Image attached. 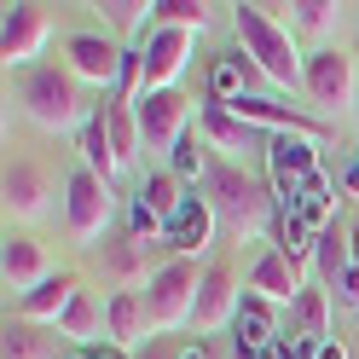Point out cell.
<instances>
[{
    "label": "cell",
    "instance_id": "obj_7",
    "mask_svg": "<svg viewBox=\"0 0 359 359\" xmlns=\"http://www.w3.org/2000/svg\"><path fill=\"white\" fill-rule=\"evenodd\" d=\"M266 168H273V203L290 209L307 180H319V151H313L307 133H284V140L266 145Z\"/></svg>",
    "mask_w": 359,
    "mask_h": 359
},
{
    "label": "cell",
    "instance_id": "obj_17",
    "mask_svg": "<svg viewBox=\"0 0 359 359\" xmlns=\"http://www.w3.org/2000/svg\"><path fill=\"white\" fill-rule=\"evenodd\" d=\"M250 290H255V296H266L273 307H296L307 284H302V266L290 261L284 250H266V255L250 266Z\"/></svg>",
    "mask_w": 359,
    "mask_h": 359
},
{
    "label": "cell",
    "instance_id": "obj_6",
    "mask_svg": "<svg viewBox=\"0 0 359 359\" xmlns=\"http://www.w3.org/2000/svg\"><path fill=\"white\" fill-rule=\"evenodd\" d=\"M47 41H53V18H47V6L18 0V6L0 12V58H6V70H24V76H29Z\"/></svg>",
    "mask_w": 359,
    "mask_h": 359
},
{
    "label": "cell",
    "instance_id": "obj_38",
    "mask_svg": "<svg viewBox=\"0 0 359 359\" xmlns=\"http://www.w3.org/2000/svg\"><path fill=\"white\" fill-rule=\"evenodd\" d=\"M348 255H353V266H359V226H348Z\"/></svg>",
    "mask_w": 359,
    "mask_h": 359
},
{
    "label": "cell",
    "instance_id": "obj_32",
    "mask_svg": "<svg viewBox=\"0 0 359 359\" xmlns=\"http://www.w3.org/2000/svg\"><path fill=\"white\" fill-rule=\"evenodd\" d=\"M0 353H6V359H41V353H47V336H41V325L18 319V325H6V348H0Z\"/></svg>",
    "mask_w": 359,
    "mask_h": 359
},
{
    "label": "cell",
    "instance_id": "obj_28",
    "mask_svg": "<svg viewBox=\"0 0 359 359\" xmlns=\"http://www.w3.org/2000/svg\"><path fill=\"white\" fill-rule=\"evenodd\" d=\"M296 313V325H302V336H313V342H330V290H302V302L290 307Z\"/></svg>",
    "mask_w": 359,
    "mask_h": 359
},
{
    "label": "cell",
    "instance_id": "obj_35",
    "mask_svg": "<svg viewBox=\"0 0 359 359\" xmlns=\"http://www.w3.org/2000/svg\"><path fill=\"white\" fill-rule=\"evenodd\" d=\"M168 174H180V180H197V174H209V156L197 151V140H191V133L174 145V156H168Z\"/></svg>",
    "mask_w": 359,
    "mask_h": 359
},
{
    "label": "cell",
    "instance_id": "obj_33",
    "mask_svg": "<svg viewBox=\"0 0 359 359\" xmlns=\"http://www.w3.org/2000/svg\"><path fill=\"white\" fill-rule=\"evenodd\" d=\"M104 18H110V29H122V35L156 29V24H151V6H140V0H116V6H104Z\"/></svg>",
    "mask_w": 359,
    "mask_h": 359
},
{
    "label": "cell",
    "instance_id": "obj_16",
    "mask_svg": "<svg viewBox=\"0 0 359 359\" xmlns=\"http://www.w3.org/2000/svg\"><path fill=\"white\" fill-rule=\"evenodd\" d=\"M215 226H220V215L209 209V197H186V209H180L174 220H168V232H163V243L174 255H203L209 243H215Z\"/></svg>",
    "mask_w": 359,
    "mask_h": 359
},
{
    "label": "cell",
    "instance_id": "obj_20",
    "mask_svg": "<svg viewBox=\"0 0 359 359\" xmlns=\"http://www.w3.org/2000/svg\"><path fill=\"white\" fill-rule=\"evenodd\" d=\"M232 330H238V348H278V336H284L278 330V307L266 296H255V290H243Z\"/></svg>",
    "mask_w": 359,
    "mask_h": 359
},
{
    "label": "cell",
    "instance_id": "obj_18",
    "mask_svg": "<svg viewBox=\"0 0 359 359\" xmlns=\"http://www.w3.org/2000/svg\"><path fill=\"white\" fill-rule=\"evenodd\" d=\"M76 290H81L76 273H53L41 290L18 296V319H24V325H58V319H64V307L76 302Z\"/></svg>",
    "mask_w": 359,
    "mask_h": 359
},
{
    "label": "cell",
    "instance_id": "obj_36",
    "mask_svg": "<svg viewBox=\"0 0 359 359\" xmlns=\"http://www.w3.org/2000/svg\"><path fill=\"white\" fill-rule=\"evenodd\" d=\"M70 359H128V348H116V342H93V348H76Z\"/></svg>",
    "mask_w": 359,
    "mask_h": 359
},
{
    "label": "cell",
    "instance_id": "obj_40",
    "mask_svg": "<svg viewBox=\"0 0 359 359\" xmlns=\"http://www.w3.org/2000/svg\"><path fill=\"white\" fill-rule=\"evenodd\" d=\"M348 191L359 197V163H348Z\"/></svg>",
    "mask_w": 359,
    "mask_h": 359
},
{
    "label": "cell",
    "instance_id": "obj_29",
    "mask_svg": "<svg viewBox=\"0 0 359 359\" xmlns=\"http://www.w3.org/2000/svg\"><path fill=\"white\" fill-rule=\"evenodd\" d=\"M186 197H191V191H180V174H168V168H163V174H151L145 186H140V203H151L163 220H174L180 209H186Z\"/></svg>",
    "mask_w": 359,
    "mask_h": 359
},
{
    "label": "cell",
    "instance_id": "obj_2",
    "mask_svg": "<svg viewBox=\"0 0 359 359\" xmlns=\"http://www.w3.org/2000/svg\"><path fill=\"white\" fill-rule=\"evenodd\" d=\"M18 104L24 116L47 133H81L87 122V99H81V81L70 76V64H35V70L18 81Z\"/></svg>",
    "mask_w": 359,
    "mask_h": 359
},
{
    "label": "cell",
    "instance_id": "obj_4",
    "mask_svg": "<svg viewBox=\"0 0 359 359\" xmlns=\"http://www.w3.org/2000/svg\"><path fill=\"white\" fill-rule=\"evenodd\" d=\"M110 215H116L110 180L87 174L76 163L70 174H64V232H70V243H81V250H99V238L110 243Z\"/></svg>",
    "mask_w": 359,
    "mask_h": 359
},
{
    "label": "cell",
    "instance_id": "obj_25",
    "mask_svg": "<svg viewBox=\"0 0 359 359\" xmlns=\"http://www.w3.org/2000/svg\"><path fill=\"white\" fill-rule=\"evenodd\" d=\"M104 266L116 273V290H140V278L151 284V266H145V243H140V238L104 243Z\"/></svg>",
    "mask_w": 359,
    "mask_h": 359
},
{
    "label": "cell",
    "instance_id": "obj_30",
    "mask_svg": "<svg viewBox=\"0 0 359 359\" xmlns=\"http://www.w3.org/2000/svg\"><path fill=\"white\" fill-rule=\"evenodd\" d=\"M313 243H319V232H313V226H307V220H302L296 209H278V250H284L290 261L302 266V261L313 255Z\"/></svg>",
    "mask_w": 359,
    "mask_h": 359
},
{
    "label": "cell",
    "instance_id": "obj_5",
    "mask_svg": "<svg viewBox=\"0 0 359 359\" xmlns=\"http://www.w3.org/2000/svg\"><path fill=\"white\" fill-rule=\"evenodd\" d=\"M197 290H203L197 255H168V261L151 273V284H145V319H151V330H180V325H191Z\"/></svg>",
    "mask_w": 359,
    "mask_h": 359
},
{
    "label": "cell",
    "instance_id": "obj_37",
    "mask_svg": "<svg viewBox=\"0 0 359 359\" xmlns=\"http://www.w3.org/2000/svg\"><path fill=\"white\" fill-rule=\"evenodd\" d=\"M319 359H348V348L342 342H319Z\"/></svg>",
    "mask_w": 359,
    "mask_h": 359
},
{
    "label": "cell",
    "instance_id": "obj_15",
    "mask_svg": "<svg viewBox=\"0 0 359 359\" xmlns=\"http://www.w3.org/2000/svg\"><path fill=\"white\" fill-rule=\"evenodd\" d=\"M0 273H6V290L29 296V290H41V284L53 278V261H47V250H41L29 232H6V250H0Z\"/></svg>",
    "mask_w": 359,
    "mask_h": 359
},
{
    "label": "cell",
    "instance_id": "obj_31",
    "mask_svg": "<svg viewBox=\"0 0 359 359\" xmlns=\"http://www.w3.org/2000/svg\"><path fill=\"white\" fill-rule=\"evenodd\" d=\"M336 24H342V6H330V0H296L290 6V29L302 35H330Z\"/></svg>",
    "mask_w": 359,
    "mask_h": 359
},
{
    "label": "cell",
    "instance_id": "obj_21",
    "mask_svg": "<svg viewBox=\"0 0 359 359\" xmlns=\"http://www.w3.org/2000/svg\"><path fill=\"white\" fill-rule=\"evenodd\" d=\"M203 140H209L215 151H261V128L238 122V110H232V104L209 99V104H203Z\"/></svg>",
    "mask_w": 359,
    "mask_h": 359
},
{
    "label": "cell",
    "instance_id": "obj_23",
    "mask_svg": "<svg viewBox=\"0 0 359 359\" xmlns=\"http://www.w3.org/2000/svg\"><path fill=\"white\" fill-rule=\"evenodd\" d=\"M104 133H110V145H116V163L122 168H133L140 163V151H145V133H140V116H133V104H122V99H110L104 110Z\"/></svg>",
    "mask_w": 359,
    "mask_h": 359
},
{
    "label": "cell",
    "instance_id": "obj_39",
    "mask_svg": "<svg viewBox=\"0 0 359 359\" xmlns=\"http://www.w3.org/2000/svg\"><path fill=\"white\" fill-rule=\"evenodd\" d=\"M180 359H215V353H209L203 342H197V348H186V353H180Z\"/></svg>",
    "mask_w": 359,
    "mask_h": 359
},
{
    "label": "cell",
    "instance_id": "obj_19",
    "mask_svg": "<svg viewBox=\"0 0 359 359\" xmlns=\"http://www.w3.org/2000/svg\"><path fill=\"white\" fill-rule=\"evenodd\" d=\"M145 330H151V319H145V290H116V296L104 302V342L133 348Z\"/></svg>",
    "mask_w": 359,
    "mask_h": 359
},
{
    "label": "cell",
    "instance_id": "obj_1",
    "mask_svg": "<svg viewBox=\"0 0 359 359\" xmlns=\"http://www.w3.org/2000/svg\"><path fill=\"white\" fill-rule=\"evenodd\" d=\"M232 24L243 41V58L261 70V81L284 87V93H307V58L296 47V29L278 24L273 6H232Z\"/></svg>",
    "mask_w": 359,
    "mask_h": 359
},
{
    "label": "cell",
    "instance_id": "obj_27",
    "mask_svg": "<svg viewBox=\"0 0 359 359\" xmlns=\"http://www.w3.org/2000/svg\"><path fill=\"white\" fill-rule=\"evenodd\" d=\"M209 0H151V24L156 29H209Z\"/></svg>",
    "mask_w": 359,
    "mask_h": 359
},
{
    "label": "cell",
    "instance_id": "obj_34",
    "mask_svg": "<svg viewBox=\"0 0 359 359\" xmlns=\"http://www.w3.org/2000/svg\"><path fill=\"white\" fill-rule=\"evenodd\" d=\"M163 232H168V220L156 215L151 203H140V197H133V203H128V238L145 243V238H163Z\"/></svg>",
    "mask_w": 359,
    "mask_h": 359
},
{
    "label": "cell",
    "instance_id": "obj_13",
    "mask_svg": "<svg viewBox=\"0 0 359 359\" xmlns=\"http://www.w3.org/2000/svg\"><path fill=\"white\" fill-rule=\"evenodd\" d=\"M238 302H243V290H238V273H232V266H203V290H197L191 330L209 336V330H220V325H232V319H238Z\"/></svg>",
    "mask_w": 359,
    "mask_h": 359
},
{
    "label": "cell",
    "instance_id": "obj_22",
    "mask_svg": "<svg viewBox=\"0 0 359 359\" xmlns=\"http://www.w3.org/2000/svg\"><path fill=\"white\" fill-rule=\"evenodd\" d=\"M58 336H64V342H76V348L104 342V307H99L93 290H76V302L64 307V319H58Z\"/></svg>",
    "mask_w": 359,
    "mask_h": 359
},
{
    "label": "cell",
    "instance_id": "obj_12",
    "mask_svg": "<svg viewBox=\"0 0 359 359\" xmlns=\"http://www.w3.org/2000/svg\"><path fill=\"white\" fill-rule=\"evenodd\" d=\"M0 191H6V220H41V215H47V197H53V180H47V168H41V163L12 156Z\"/></svg>",
    "mask_w": 359,
    "mask_h": 359
},
{
    "label": "cell",
    "instance_id": "obj_14",
    "mask_svg": "<svg viewBox=\"0 0 359 359\" xmlns=\"http://www.w3.org/2000/svg\"><path fill=\"white\" fill-rule=\"evenodd\" d=\"M313 261H319V278L330 284V296L342 307H359V266L348 255V232H319V243H313Z\"/></svg>",
    "mask_w": 359,
    "mask_h": 359
},
{
    "label": "cell",
    "instance_id": "obj_24",
    "mask_svg": "<svg viewBox=\"0 0 359 359\" xmlns=\"http://www.w3.org/2000/svg\"><path fill=\"white\" fill-rule=\"evenodd\" d=\"M76 151H81V168H87V174H99V180H116V174H122L116 145H110V133H104V116H99V110H93V122L76 133Z\"/></svg>",
    "mask_w": 359,
    "mask_h": 359
},
{
    "label": "cell",
    "instance_id": "obj_3",
    "mask_svg": "<svg viewBox=\"0 0 359 359\" xmlns=\"http://www.w3.org/2000/svg\"><path fill=\"white\" fill-rule=\"evenodd\" d=\"M203 197H209V209L226 220L238 238H261L266 220H273V197H266V186L243 163H226V156H215V163H209Z\"/></svg>",
    "mask_w": 359,
    "mask_h": 359
},
{
    "label": "cell",
    "instance_id": "obj_9",
    "mask_svg": "<svg viewBox=\"0 0 359 359\" xmlns=\"http://www.w3.org/2000/svg\"><path fill=\"white\" fill-rule=\"evenodd\" d=\"M307 99L325 104V110H353L359 99V70L342 47H319L307 53Z\"/></svg>",
    "mask_w": 359,
    "mask_h": 359
},
{
    "label": "cell",
    "instance_id": "obj_8",
    "mask_svg": "<svg viewBox=\"0 0 359 359\" xmlns=\"http://www.w3.org/2000/svg\"><path fill=\"white\" fill-rule=\"evenodd\" d=\"M133 116H140V133H145V151H168L186 140L191 128V99L180 93V87H163V93H145L140 104H133Z\"/></svg>",
    "mask_w": 359,
    "mask_h": 359
},
{
    "label": "cell",
    "instance_id": "obj_26",
    "mask_svg": "<svg viewBox=\"0 0 359 359\" xmlns=\"http://www.w3.org/2000/svg\"><path fill=\"white\" fill-rule=\"evenodd\" d=\"M290 209H296L313 232H330V226H336V186H330L325 174H319V180H307V186H302V197H296Z\"/></svg>",
    "mask_w": 359,
    "mask_h": 359
},
{
    "label": "cell",
    "instance_id": "obj_11",
    "mask_svg": "<svg viewBox=\"0 0 359 359\" xmlns=\"http://www.w3.org/2000/svg\"><path fill=\"white\" fill-rule=\"evenodd\" d=\"M64 64H70V76L81 81V87H110L122 76V47L110 35H70L64 41Z\"/></svg>",
    "mask_w": 359,
    "mask_h": 359
},
{
    "label": "cell",
    "instance_id": "obj_10",
    "mask_svg": "<svg viewBox=\"0 0 359 359\" xmlns=\"http://www.w3.org/2000/svg\"><path fill=\"white\" fill-rule=\"evenodd\" d=\"M145 47V93H163V87H180V76L191 70V47L197 35L191 29H151Z\"/></svg>",
    "mask_w": 359,
    "mask_h": 359
}]
</instances>
